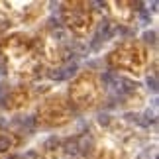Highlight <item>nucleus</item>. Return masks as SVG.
I'll return each instance as SVG.
<instances>
[{
	"label": "nucleus",
	"instance_id": "obj_1",
	"mask_svg": "<svg viewBox=\"0 0 159 159\" xmlns=\"http://www.w3.org/2000/svg\"><path fill=\"white\" fill-rule=\"evenodd\" d=\"M8 148H10V139L6 136H2V138H0V151H6Z\"/></svg>",
	"mask_w": 159,
	"mask_h": 159
}]
</instances>
